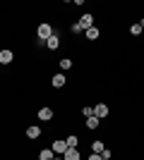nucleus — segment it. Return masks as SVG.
I'll use <instances>...</instances> for the list:
<instances>
[{
    "mask_svg": "<svg viewBox=\"0 0 144 160\" xmlns=\"http://www.w3.org/2000/svg\"><path fill=\"white\" fill-rule=\"evenodd\" d=\"M36 33H39L41 41H48L51 36H53V27H51V24H41V27L36 29Z\"/></svg>",
    "mask_w": 144,
    "mask_h": 160,
    "instance_id": "1",
    "label": "nucleus"
},
{
    "mask_svg": "<svg viewBox=\"0 0 144 160\" xmlns=\"http://www.w3.org/2000/svg\"><path fill=\"white\" fill-rule=\"evenodd\" d=\"M55 155H65V151H67V143H65V139L62 141H53V148H51Z\"/></svg>",
    "mask_w": 144,
    "mask_h": 160,
    "instance_id": "2",
    "label": "nucleus"
},
{
    "mask_svg": "<svg viewBox=\"0 0 144 160\" xmlns=\"http://www.w3.org/2000/svg\"><path fill=\"white\" fill-rule=\"evenodd\" d=\"M108 112H110V110H108V105H106V103H96V105H94V115L99 117V120H101V117H106Z\"/></svg>",
    "mask_w": 144,
    "mask_h": 160,
    "instance_id": "3",
    "label": "nucleus"
},
{
    "mask_svg": "<svg viewBox=\"0 0 144 160\" xmlns=\"http://www.w3.org/2000/svg\"><path fill=\"white\" fill-rule=\"evenodd\" d=\"M62 160H82V155H79V151H77V148H67V151H65V155H62Z\"/></svg>",
    "mask_w": 144,
    "mask_h": 160,
    "instance_id": "4",
    "label": "nucleus"
},
{
    "mask_svg": "<svg viewBox=\"0 0 144 160\" xmlns=\"http://www.w3.org/2000/svg\"><path fill=\"white\" fill-rule=\"evenodd\" d=\"M12 60H14L12 50H0V65H10Z\"/></svg>",
    "mask_w": 144,
    "mask_h": 160,
    "instance_id": "5",
    "label": "nucleus"
},
{
    "mask_svg": "<svg viewBox=\"0 0 144 160\" xmlns=\"http://www.w3.org/2000/svg\"><path fill=\"white\" fill-rule=\"evenodd\" d=\"M39 120H41V122L53 120V110H51V108H41V110H39Z\"/></svg>",
    "mask_w": 144,
    "mask_h": 160,
    "instance_id": "6",
    "label": "nucleus"
},
{
    "mask_svg": "<svg viewBox=\"0 0 144 160\" xmlns=\"http://www.w3.org/2000/svg\"><path fill=\"white\" fill-rule=\"evenodd\" d=\"M79 24H82V29L87 31V29H91V27H94V17H91V14H82Z\"/></svg>",
    "mask_w": 144,
    "mask_h": 160,
    "instance_id": "7",
    "label": "nucleus"
},
{
    "mask_svg": "<svg viewBox=\"0 0 144 160\" xmlns=\"http://www.w3.org/2000/svg\"><path fill=\"white\" fill-rule=\"evenodd\" d=\"M46 46L51 48V50H55V48H60V36H58V33H53V36H51V38L46 41Z\"/></svg>",
    "mask_w": 144,
    "mask_h": 160,
    "instance_id": "8",
    "label": "nucleus"
},
{
    "mask_svg": "<svg viewBox=\"0 0 144 160\" xmlns=\"http://www.w3.org/2000/svg\"><path fill=\"white\" fill-rule=\"evenodd\" d=\"M51 84H53V88H62L65 86V74H53V81H51Z\"/></svg>",
    "mask_w": 144,
    "mask_h": 160,
    "instance_id": "9",
    "label": "nucleus"
},
{
    "mask_svg": "<svg viewBox=\"0 0 144 160\" xmlns=\"http://www.w3.org/2000/svg\"><path fill=\"white\" fill-rule=\"evenodd\" d=\"M84 36H87L89 41H96L99 36H101V31H99V27H91V29H87V31H84Z\"/></svg>",
    "mask_w": 144,
    "mask_h": 160,
    "instance_id": "10",
    "label": "nucleus"
},
{
    "mask_svg": "<svg viewBox=\"0 0 144 160\" xmlns=\"http://www.w3.org/2000/svg\"><path fill=\"white\" fill-rule=\"evenodd\" d=\"M84 124H87V129H96L99 124H101V120H99L96 115H91V117H87V122H84Z\"/></svg>",
    "mask_w": 144,
    "mask_h": 160,
    "instance_id": "11",
    "label": "nucleus"
},
{
    "mask_svg": "<svg viewBox=\"0 0 144 160\" xmlns=\"http://www.w3.org/2000/svg\"><path fill=\"white\" fill-rule=\"evenodd\" d=\"M27 136H29V139H39V136H41V127H36V124H34V127H29Z\"/></svg>",
    "mask_w": 144,
    "mask_h": 160,
    "instance_id": "12",
    "label": "nucleus"
},
{
    "mask_svg": "<svg viewBox=\"0 0 144 160\" xmlns=\"http://www.w3.org/2000/svg\"><path fill=\"white\" fill-rule=\"evenodd\" d=\"M55 158V153L51 151V148H43L41 153H39V160H53Z\"/></svg>",
    "mask_w": 144,
    "mask_h": 160,
    "instance_id": "13",
    "label": "nucleus"
},
{
    "mask_svg": "<svg viewBox=\"0 0 144 160\" xmlns=\"http://www.w3.org/2000/svg\"><path fill=\"white\" fill-rule=\"evenodd\" d=\"M103 151H106V146H103V141H94V143H91V153H99V155H101Z\"/></svg>",
    "mask_w": 144,
    "mask_h": 160,
    "instance_id": "14",
    "label": "nucleus"
},
{
    "mask_svg": "<svg viewBox=\"0 0 144 160\" xmlns=\"http://www.w3.org/2000/svg\"><path fill=\"white\" fill-rule=\"evenodd\" d=\"M60 69H62V72L72 69V60H70V58H62V60H60Z\"/></svg>",
    "mask_w": 144,
    "mask_h": 160,
    "instance_id": "15",
    "label": "nucleus"
},
{
    "mask_svg": "<svg viewBox=\"0 0 144 160\" xmlns=\"http://www.w3.org/2000/svg\"><path fill=\"white\" fill-rule=\"evenodd\" d=\"M65 143H67V148H77V143H79V139H77L75 134H72V136H67V139H65Z\"/></svg>",
    "mask_w": 144,
    "mask_h": 160,
    "instance_id": "16",
    "label": "nucleus"
},
{
    "mask_svg": "<svg viewBox=\"0 0 144 160\" xmlns=\"http://www.w3.org/2000/svg\"><path fill=\"white\" fill-rule=\"evenodd\" d=\"M130 33H132V36H139V33H142V24H132V27H130Z\"/></svg>",
    "mask_w": 144,
    "mask_h": 160,
    "instance_id": "17",
    "label": "nucleus"
},
{
    "mask_svg": "<svg viewBox=\"0 0 144 160\" xmlns=\"http://www.w3.org/2000/svg\"><path fill=\"white\" fill-rule=\"evenodd\" d=\"M82 115H84V117H91V115H94V108H91V105H84L82 108Z\"/></svg>",
    "mask_w": 144,
    "mask_h": 160,
    "instance_id": "18",
    "label": "nucleus"
},
{
    "mask_svg": "<svg viewBox=\"0 0 144 160\" xmlns=\"http://www.w3.org/2000/svg\"><path fill=\"white\" fill-rule=\"evenodd\" d=\"M84 29H82V24H79V22H75V24H72V33H82Z\"/></svg>",
    "mask_w": 144,
    "mask_h": 160,
    "instance_id": "19",
    "label": "nucleus"
},
{
    "mask_svg": "<svg viewBox=\"0 0 144 160\" xmlns=\"http://www.w3.org/2000/svg\"><path fill=\"white\" fill-rule=\"evenodd\" d=\"M101 158H103V160H110V151H108V148H106V151L101 153Z\"/></svg>",
    "mask_w": 144,
    "mask_h": 160,
    "instance_id": "20",
    "label": "nucleus"
},
{
    "mask_svg": "<svg viewBox=\"0 0 144 160\" xmlns=\"http://www.w3.org/2000/svg\"><path fill=\"white\" fill-rule=\"evenodd\" d=\"M89 160H103V158L99 153H89Z\"/></svg>",
    "mask_w": 144,
    "mask_h": 160,
    "instance_id": "21",
    "label": "nucleus"
},
{
    "mask_svg": "<svg viewBox=\"0 0 144 160\" xmlns=\"http://www.w3.org/2000/svg\"><path fill=\"white\" fill-rule=\"evenodd\" d=\"M53 160H62V158H53Z\"/></svg>",
    "mask_w": 144,
    "mask_h": 160,
    "instance_id": "22",
    "label": "nucleus"
}]
</instances>
